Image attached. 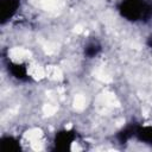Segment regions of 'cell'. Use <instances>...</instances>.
Segmentation results:
<instances>
[{
  "instance_id": "obj_1",
  "label": "cell",
  "mask_w": 152,
  "mask_h": 152,
  "mask_svg": "<svg viewBox=\"0 0 152 152\" xmlns=\"http://www.w3.org/2000/svg\"><path fill=\"white\" fill-rule=\"evenodd\" d=\"M118 11L122 18L131 23H147L152 19L151 0H121Z\"/></svg>"
},
{
  "instance_id": "obj_2",
  "label": "cell",
  "mask_w": 152,
  "mask_h": 152,
  "mask_svg": "<svg viewBox=\"0 0 152 152\" xmlns=\"http://www.w3.org/2000/svg\"><path fill=\"white\" fill-rule=\"evenodd\" d=\"M76 132L72 129H64V131H59L58 133H56L53 142H55V148L57 151H68L72 142L76 139Z\"/></svg>"
},
{
  "instance_id": "obj_3",
  "label": "cell",
  "mask_w": 152,
  "mask_h": 152,
  "mask_svg": "<svg viewBox=\"0 0 152 152\" xmlns=\"http://www.w3.org/2000/svg\"><path fill=\"white\" fill-rule=\"evenodd\" d=\"M20 7V0H1L0 2V24L5 25L13 18Z\"/></svg>"
},
{
  "instance_id": "obj_4",
  "label": "cell",
  "mask_w": 152,
  "mask_h": 152,
  "mask_svg": "<svg viewBox=\"0 0 152 152\" xmlns=\"http://www.w3.org/2000/svg\"><path fill=\"white\" fill-rule=\"evenodd\" d=\"M7 68H8V71L11 72V75L15 80L21 81V82H28V81H31V77L27 74V68H26L25 64L10 62Z\"/></svg>"
},
{
  "instance_id": "obj_5",
  "label": "cell",
  "mask_w": 152,
  "mask_h": 152,
  "mask_svg": "<svg viewBox=\"0 0 152 152\" xmlns=\"http://www.w3.org/2000/svg\"><path fill=\"white\" fill-rule=\"evenodd\" d=\"M138 127H139L138 124L131 122V124H128L125 128H122V129L116 134V139L119 140V142H120V144H125V142H127L131 138L135 137V133H137Z\"/></svg>"
},
{
  "instance_id": "obj_6",
  "label": "cell",
  "mask_w": 152,
  "mask_h": 152,
  "mask_svg": "<svg viewBox=\"0 0 152 152\" xmlns=\"http://www.w3.org/2000/svg\"><path fill=\"white\" fill-rule=\"evenodd\" d=\"M0 142H1V150L4 152H18V151H20V144L13 137H4Z\"/></svg>"
},
{
  "instance_id": "obj_7",
  "label": "cell",
  "mask_w": 152,
  "mask_h": 152,
  "mask_svg": "<svg viewBox=\"0 0 152 152\" xmlns=\"http://www.w3.org/2000/svg\"><path fill=\"white\" fill-rule=\"evenodd\" d=\"M135 138L145 144H152V126H140L137 129Z\"/></svg>"
},
{
  "instance_id": "obj_8",
  "label": "cell",
  "mask_w": 152,
  "mask_h": 152,
  "mask_svg": "<svg viewBox=\"0 0 152 152\" xmlns=\"http://www.w3.org/2000/svg\"><path fill=\"white\" fill-rule=\"evenodd\" d=\"M102 50L101 44L97 40H91L84 46V56L87 58H94L96 57Z\"/></svg>"
},
{
  "instance_id": "obj_9",
  "label": "cell",
  "mask_w": 152,
  "mask_h": 152,
  "mask_svg": "<svg viewBox=\"0 0 152 152\" xmlns=\"http://www.w3.org/2000/svg\"><path fill=\"white\" fill-rule=\"evenodd\" d=\"M146 44H147V46H148V48H151V49H152V37H150V38L147 39Z\"/></svg>"
}]
</instances>
